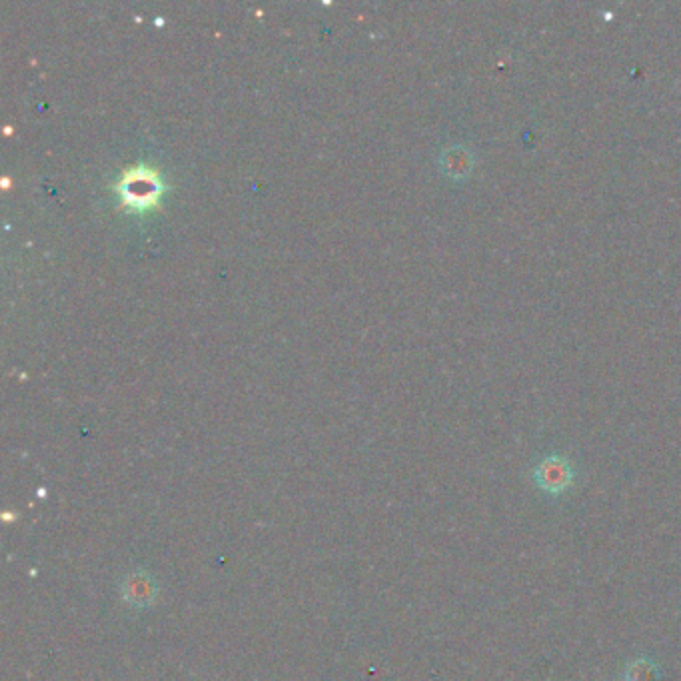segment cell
<instances>
[{
	"label": "cell",
	"mask_w": 681,
	"mask_h": 681,
	"mask_svg": "<svg viewBox=\"0 0 681 681\" xmlns=\"http://www.w3.org/2000/svg\"><path fill=\"white\" fill-rule=\"evenodd\" d=\"M160 594L156 578L146 570H134L124 576L120 584V596L128 608L148 610L156 604Z\"/></svg>",
	"instance_id": "1"
},
{
	"label": "cell",
	"mask_w": 681,
	"mask_h": 681,
	"mask_svg": "<svg viewBox=\"0 0 681 681\" xmlns=\"http://www.w3.org/2000/svg\"><path fill=\"white\" fill-rule=\"evenodd\" d=\"M572 480H574L572 466L564 458L550 456L536 468L538 486L552 496L566 492L572 486Z\"/></svg>",
	"instance_id": "2"
},
{
	"label": "cell",
	"mask_w": 681,
	"mask_h": 681,
	"mask_svg": "<svg viewBox=\"0 0 681 681\" xmlns=\"http://www.w3.org/2000/svg\"><path fill=\"white\" fill-rule=\"evenodd\" d=\"M126 202L146 206L152 204L158 196V184L150 174H140V178H126L122 190Z\"/></svg>",
	"instance_id": "3"
},
{
	"label": "cell",
	"mask_w": 681,
	"mask_h": 681,
	"mask_svg": "<svg viewBox=\"0 0 681 681\" xmlns=\"http://www.w3.org/2000/svg\"><path fill=\"white\" fill-rule=\"evenodd\" d=\"M656 678H658V668L656 664L648 660H638L630 664L626 672V681H656Z\"/></svg>",
	"instance_id": "4"
}]
</instances>
